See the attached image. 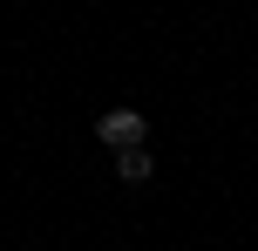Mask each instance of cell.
I'll return each instance as SVG.
<instances>
[{
	"mask_svg": "<svg viewBox=\"0 0 258 251\" xmlns=\"http://www.w3.org/2000/svg\"><path fill=\"white\" fill-rule=\"evenodd\" d=\"M95 136H102V143H109V149L122 156V149H143V136H150V122H143V109H109V116L95 122Z\"/></svg>",
	"mask_w": 258,
	"mask_h": 251,
	"instance_id": "obj_1",
	"label": "cell"
},
{
	"mask_svg": "<svg viewBox=\"0 0 258 251\" xmlns=\"http://www.w3.org/2000/svg\"><path fill=\"white\" fill-rule=\"evenodd\" d=\"M150 170H156L150 149H122V156H116V177H122V184H150Z\"/></svg>",
	"mask_w": 258,
	"mask_h": 251,
	"instance_id": "obj_2",
	"label": "cell"
}]
</instances>
